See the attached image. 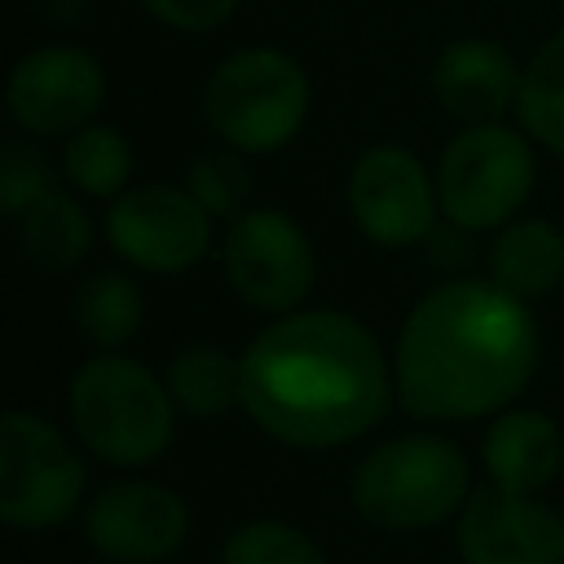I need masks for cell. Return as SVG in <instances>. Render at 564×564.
I'll use <instances>...</instances> for the list:
<instances>
[{
    "mask_svg": "<svg viewBox=\"0 0 564 564\" xmlns=\"http://www.w3.org/2000/svg\"><path fill=\"white\" fill-rule=\"evenodd\" d=\"M242 410L291 449H335L383 423L397 383L366 322L339 308H295L251 335Z\"/></svg>",
    "mask_w": 564,
    "mask_h": 564,
    "instance_id": "6da1fadb",
    "label": "cell"
},
{
    "mask_svg": "<svg viewBox=\"0 0 564 564\" xmlns=\"http://www.w3.org/2000/svg\"><path fill=\"white\" fill-rule=\"evenodd\" d=\"M533 370L538 322L529 304L480 278H449L419 295L392 348L397 401L427 423L498 414Z\"/></svg>",
    "mask_w": 564,
    "mask_h": 564,
    "instance_id": "7a4b0ae2",
    "label": "cell"
},
{
    "mask_svg": "<svg viewBox=\"0 0 564 564\" xmlns=\"http://www.w3.org/2000/svg\"><path fill=\"white\" fill-rule=\"evenodd\" d=\"M79 445L110 467H145L167 454L176 401L150 366L128 352H93L66 392Z\"/></svg>",
    "mask_w": 564,
    "mask_h": 564,
    "instance_id": "3957f363",
    "label": "cell"
},
{
    "mask_svg": "<svg viewBox=\"0 0 564 564\" xmlns=\"http://www.w3.org/2000/svg\"><path fill=\"white\" fill-rule=\"evenodd\" d=\"M348 498L375 529H432L467 507L471 463L441 432H401L361 454L348 480Z\"/></svg>",
    "mask_w": 564,
    "mask_h": 564,
    "instance_id": "277c9868",
    "label": "cell"
},
{
    "mask_svg": "<svg viewBox=\"0 0 564 564\" xmlns=\"http://www.w3.org/2000/svg\"><path fill=\"white\" fill-rule=\"evenodd\" d=\"M308 70L282 48H238L203 84V119L242 154L291 145L308 119Z\"/></svg>",
    "mask_w": 564,
    "mask_h": 564,
    "instance_id": "5b68a950",
    "label": "cell"
},
{
    "mask_svg": "<svg viewBox=\"0 0 564 564\" xmlns=\"http://www.w3.org/2000/svg\"><path fill=\"white\" fill-rule=\"evenodd\" d=\"M533 137L524 128L498 123H463L436 163V198L441 216L454 229L480 234L502 229L520 216L533 194Z\"/></svg>",
    "mask_w": 564,
    "mask_h": 564,
    "instance_id": "8992f818",
    "label": "cell"
},
{
    "mask_svg": "<svg viewBox=\"0 0 564 564\" xmlns=\"http://www.w3.org/2000/svg\"><path fill=\"white\" fill-rule=\"evenodd\" d=\"M88 489V471L66 432L31 410L0 419V520L22 533L66 524Z\"/></svg>",
    "mask_w": 564,
    "mask_h": 564,
    "instance_id": "52a82bcc",
    "label": "cell"
},
{
    "mask_svg": "<svg viewBox=\"0 0 564 564\" xmlns=\"http://www.w3.org/2000/svg\"><path fill=\"white\" fill-rule=\"evenodd\" d=\"M220 264L229 291L264 317H286L304 308L317 282V256L308 234L278 207H247L238 220H229Z\"/></svg>",
    "mask_w": 564,
    "mask_h": 564,
    "instance_id": "ba28073f",
    "label": "cell"
},
{
    "mask_svg": "<svg viewBox=\"0 0 564 564\" xmlns=\"http://www.w3.org/2000/svg\"><path fill=\"white\" fill-rule=\"evenodd\" d=\"M106 242L141 273H185L212 247V216L185 185L141 181L110 198Z\"/></svg>",
    "mask_w": 564,
    "mask_h": 564,
    "instance_id": "9c48e42d",
    "label": "cell"
},
{
    "mask_svg": "<svg viewBox=\"0 0 564 564\" xmlns=\"http://www.w3.org/2000/svg\"><path fill=\"white\" fill-rule=\"evenodd\" d=\"M348 212L375 247H414L432 238L441 198L436 172L401 141L366 145L348 172Z\"/></svg>",
    "mask_w": 564,
    "mask_h": 564,
    "instance_id": "30bf717a",
    "label": "cell"
},
{
    "mask_svg": "<svg viewBox=\"0 0 564 564\" xmlns=\"http://www.w3.org/2000/svg\"><path fill=\"white\" fill-rule=\"evenodd\" d=\"M9 115L26 137H70L106 101V66L79 44H40L9 70Z\"/></svg>",
    "mask_w": 564,
    "mask_h": 564,
    "instance_id": "8fae6325",
    "label": "cell"
},
{
    "mask_svg": "<svg viewBox=\"0 0 564 564\" xmlns=\"http://www.w3.org/2000/svg\"><path fill=\"white\" fill-rule=\"evenodd\" d=\"M84 538L110 564H163L189 538V507L159 480H110L84 507Z\"/></svg>",
    "mask_w": 564,
    "mask_h": 564,
    "instance_id": "7c38bea8",
    "label": "cell"
},
{
    "mask_svg": "<svg viewBox=\"0 0 564 564\" xmlns=\"http://www.w3.org/2000/svg\"><path fill=\"white\" fill-rule=\"evenodd\" d=\"M454 546L463 564H564V516L538 494L485 485L458 511Z\"/></svg>",
    "mask_w": 564,
    "mask_h": 564,
    "instance_id": "4fadbf2b",
    "label": "cell"
},
{
    "mask_svg": "<svg viewBox=\"0 0 564 564\" xmlns=\"http://www.w3.org/2000/svg\"><path fill=\"white\" fill-rule=\"evenodd\" d=\"M520 79L524 66L498 40L485 35L449 40L427 70V88L436 106L458 123H498L507 110H516Z\"/></svg>",
    "mask_w": 564,
    "mask_h": 564,
    "instance_id": "5bb4252c",
    "label": "cell"
},
{
    "mask_svg": "<svg viewBox=\"0 0 564 564\" xmlns=\"http://www.w3.org/2000/svg\"><path fill=\"white\" fill-rule=\"evenodd\" d=\"M480 463L489 471V485L507 494H538L564 467V432L542 410L507 405L485 427Z\"/></svg>",
    "mask_w": 564,
    "mask_h": 564,
    "instance_id": "9a60e30c",
    "label": "cell"
},
{
    "mask_svg": "<svg viewBox=\"0 0 564 564\" xmlns=\"http://www.w3.org/2000/svg\"><path fill=\"white\" fill-rule=\"evenodd\" d=\"M489 282L516 300H542L564 282V229L542 216H516L494 229L485 251Z\"/></svg>",
    "mask_w": 564,
    "mask_h": 564,
    "instance_id": "2e32d148",
    "label": "cell"
},
{
    "mask_svg": "<svg viewBox=\"0 0 564 564\" xmlns=\"http://www.w3.org/2000/svg\"><path fill=\"white\" fill-rule=\"evenodd\" d=\"M163 383L181 414L225 419L242 405V357L220 344H185L163 361Z\"/></svg>",
    "mask_w": 564,
    "mask_h": 564,
    "instance_id": "e0dca14e",
    "label": "cell"
},
{
    "mask_svg": "<svg viewBox=\"0 0 564 564\" xmlns=\"http://www.w3.org/2000/svg\"><path fill=\"white\" fill-rule=\"evenodd\" d=\"M13 225H18L22 256L31 264H40L44 273H70L93 251V220H88L84 203L62 185H53L44 198H35Z\"/></svg>",
    "mask_w": 564,
    "mask_h": 564,
    "instance_id": "ac0fdd59",
    "label": "cell"
},
{
    "mask_svg": "<svg viewBox=\"0 0 564 564\" xmlns=\"http://www.w3.org/2000/svg\"><path fill=\"white\" fill-rule=\"evenodd\" d=\"M70 322L97 352H119L145 322V295L123 269H97L75 286Z\"/></svg>",
    "mask_w": 564,
    "mask_h": 564,
    "instance_id": "d6986e66",
    "label": "cell"
},
{
    "mask_svg": "<svg viewBox=\"0 0 564 564\" xmlns=\"http://www.w3.org/2000/svg\"><path fill=\"white\" fill-rule=\"evenodd\" d=\"M62 176L88 198H119L132 181V145L115 123H84L62 137Z\"/></svg>",
    "mask_w": 564,
    "mask_h": 564,
    "instance_id": "ffe728a7",
    "label": "cell"
},
{
    "mask_svg": "<svg viewBox=\"0 0 564 564\" xmlns=\"http://www.w3.org/2000/svg\"><path fill=\"white\" fill-rule=\"evenodd\" d=\"M516 119L542 150L564 159V26L551 31L529 57L524 79H520Z\"/></svg>",
    "mask_w": 564,
    "mask_h": 564,
    "instance_id": "44dd1931",
    "label": "cell"
},
{
    "mask_svg": "<svg viewBox=\"0 0 564 564\" xmlns=\"http://www.w3.org/2000/svg\"><path fill=\"white\" fill-rule=\"evenodd\" d=\"M220 564H326V555L300 524L247 520L225 538Z\"/></svg>",
    "mask_w": 564,
    "mask_h": 564,
    "instance_id": "7402d4cb",
    "label": "cell"
},
{
    "mask_svg": "<svg viewBox=\"0 0 564 564\" xmlns=\"http://www.w3.org/2000/svg\"><path fill=\"white\" fill-rule=\"evenodd\" d=\"M185 189L203 203L212 220H238L251 203V172L242 163V150H203L185 172Z\"/></svg>",
    "mask_w": 564,
    "mask_h": 564,
    "instance_id": "603a6c76",
    "label": "cell"
},
{
    "mask_svg": "<svg viewBox=\"0 0 564 564\" xmlns=\"http://www.w3.org/2000/svg\"><path fill=\"white\" fill-rule=\"evenodd\" d=\"M53 185H57V167L40 150V137H26V132L4 137V145H0V212L9 220H18Z\"/></svg>",
    "mask_w": 564,
    "mask_h": 564,
    "instance_id": "cb8c5ba5",
    "label": "cell"
},
{
    "mask_svg": "<svg viewBox=\"0 0 564 564\" xmlns=\"http://www.w3.org/2000/svg\"><path fill=\"white\" fill-rule=\"evenodd\" d=\"M141 9L181 35H207L234 18L238 0H141Z\"/></svg>",
    "mask_w": 564,
    "mask_h": 564,
    "instance_id": "d4e9b609",
    "label": "cell"
}]
</instances>
